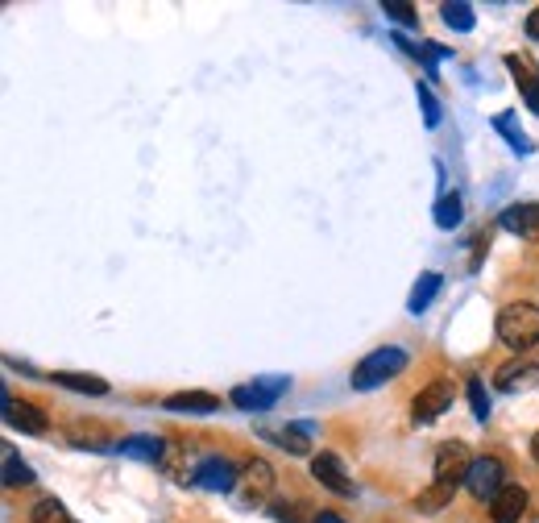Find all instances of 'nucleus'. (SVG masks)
<instances>
[{
	"mask_svg": "<svg viewBox=\"0 0 539 523\" xmlns=\"http://www.w3.org/2000/svg\"><path fill=\"white\" fill-rule=\"evenodd\" d=\"M465 486H469L473 499H490V503H494V494L506 486L502 461H498V457H477V461L469 465V478H465Z\"/></svg>",
	"mask_w": 539,
	"mask_h": 523,
	"instance_id": "4",
	"label": "nucleus"
},
{
	"mask_svg": "<svg viewBox=\"0 0 539 523\" xmlns=\"http://www.w3.org/2000/svg\"><path fill=\"white\" fill-rule=\"evenodd\" d=\"M440 274L436 270H428V274H419V283H415V291H411V299H407V308L411 312H423V308H428L432 304V299H436V291H440Z\"/></svg>",
	"mask_w": 539,
	"mask_h": 523,
	"instance_id": "17",
	"label": "nucleus"
},
{
	"mask_svg": "<svg viewBox=\"0 0 539 523\" xmlns=\"http://www.w3.org/2000/svg\"><path fill=\"white\" fill-rule=\"evenodd\" d=\"M30 523H75V519L67 515V507H63L59 499H42V503L30 511Z\"/></svg>",
	"mask_w": 539,
	"mask_h": 523,
	"instance_id": "21",
	"label": "nucleus"
},
{
	"mask_svg": "<svg viewBox=\"0 0 539 523\" xmlns=\"http://www.w3.org/2000/svg\"><path fill=\"white\" fill-rule=\"evenodd\" d=\"M241 490H245V503H266L274 494V465L253 457L241 470Z\"/></svg>",
	"mask_w": 539,
	"mask_h": 523,
	"instance_id": "7",
	"label": "nucleus"
},
{
	"mask_svg": "<svg viewBox=\"0 0 539 523\" xmlns=\"http://www.w3.org/2000/svg\"><path fill=\"white\" fill-rule=\"evenodd\" d=\"M311 474H316V482H324L332 494H353V482H349L345 465H340L336 453H320L316 461H311Z\"/></svg>",
	"mask_w": 539,
	"mask_h": 523,
	"instance_id": "12",
	"label": "nucleus"
},
{
	"mask_svg": "<svg viewBox=\"0 0 539 523\" xmlns=\"http://www.w3.org/2000/svg\"><path fill=\"white\" fill-rule=\"evenodd\" d=\"M498 341L510 349H531L539 345V308L535 304H506L494 320Z\"/></svg>",
	"mask_w": 539,
	"mask_h": 523,
	"instance_id": "2",
	"label": "nucleus"
},
{
	"mask_svg": "<svg viewBox=\"0 0 539 523\" xmlns=\"http://www.w3.org/2000/svg\"><path fill=\"white\" fill-rule=\"evenodd\" d=\"M502 229L523 237V241H539V204L535 200L531 204H510L502 212Z\"/></svg>",
	"mask_w": 539,
	"mask_h": 523,
	"instance_id": "10",
	"label": "nucleus"
},
{
	"mask_svg": "<svg viewBox=\"0 0 539 523\" xmlns=\"http://www.w3.org/2000/svg\"><path fill=\"white\" fill-rule=\"evenodd\" d=\"M510 117H515V113H498V117H494V129H498V133H506V142L515 146L519 154H527V150H531V142L523 137V129H515V125H510Z\"/></svg>",
	"mask_w": 539,
	"mask_h": 523,
	"instance_id": "25",
	"label": "nucleus"
},
{
	"mask_svg": "<svg viewBox=\"0 0 539 523\" xmlns=\"http://www.w3.org/2000/svg\"><path fill=\"white\" fill-rule=\"evenodd\" d=\"M316 523H345V519H340L336 511H320V515H316Z\"/></svg>",
	"mask_w": 539,
	"mask_h": 523,
	"instance_id": "30",
	"label": "nucleus"
},
{
	"mask_svg": "<svg viewBox=\"0 0 539 523\" xmlns=\"http://www.w3.org/2000/svg\"><path fill=\"white\" fill-rule=\"evenodd\" d=\"M5 420L17 428V432H25V436H42L46 432V416H42V407L38 403H17L9 391H5Z\"/></svg>",
	"mask_w": 539,
	"mask_h": 523,
	"instance_id": "8",
	"label": "nucleus"
},
{
	"mask_svg": "<svg viewBox=\"0 0 539 523\" xmlns=\"http://www.w3.org/2000/svg\"><path fill=\"white\" fill-rule=\"evenodd\" d=\"M303 432H307V428H282V432H266V436H274L287 453L303 457V453H311V445H307V436H303Z\"/></svg>",
	"mask_w": 539,
	"mask_h": 523,
	"instance_id": "23",
	"label": "nucleus"
},
{
	"mask_svg": "<svg viewBox=\"0 0 539 523\" xmlns=\"http://www.w3.org/2000/svg\"><path fill=\"white\" fill-rule=\"evenodd\" d=\"M527 38H535V42H539V9L527 17Z\"/></svg>",
	"mask_w": 539,
	"mask_h": 523,
	"instance_id": "29",
	"label": "nucleus"
},
{
	"mask_svg": "<svg viewBox=\"0 0 539 523\" xmlns=\"http://www.w3.org/2000/svg\"><path fill=\"white\" fill-rule=\"evenodd\" d=\"M382 13L394 17L399 25H415V21H419V17H415V5H407V0H382Z\"/></svg>",
	"mask_w": 539,
	"mask_h": 523,
	"instance_id": "28",
	"label": "nucleus"
},
{
	"mask_svg": "<svg viewBox=\"0 0 539 523\" xmlns=\"http://www.w3.org/2000/svg\"><path fill=\"white\" fill-rule=\"evenodd\" d=\"M415 96H419V108H423V121H428V129L440 125V100L432 96L428 84H415Z\"/></svg>",
	"mask_w": 539,
	"mask_h": 523,
	"instance_id": "27",
	"label": "nucleus"
},
{
	"mask_svg": "<svg viewBox=\"0 0 539 523\" xmlns=\"http://www.w3.org/2000/svg\"><path fill=\"white\" fill-rule=\"evenodd\" d=\"M30 482H34V470L13 449H5V486H30Z\"/></svg>",
	"mask_w": 539,
	"mask_h": 523,
	"instance_id": "20",
	"label": "nucleus"
},
{
	"mask_svg": "<svg viewBox=\"0 0 539 523\" xmlns=\"http://www.w3.org/2000/svg\"><path fill=\"white\" fill-rule=\"evenodd\" d=\"M506 71L515 75V84H519V92H523L527 108H531V113H539V79L531 75V67L519 59V54H506Z\"/></svg>",
	"mask_w": 539,
	"mask_h": 523,
	"instance_id": "14",
	"label": "nucleus"
},
{
	"mask_svg": "<svg viewBox=\"0 0 539 523\" xmlns=\"http://www.w3.org/2000/svg\"><path fill=\"white\" fill-rule=\"evenodd\" d=\"M166 407H170V411H200V416H208V411H220V395H208V391H183V395H170Z\"/></svg>",
	"mask_w": 539,
	"mask_h": 523,
	"instance_id": "16",
	"label": "nucleus"
},
{
	"mask_svg": "<svg viewBox=\"0 0 539 523\" xmlns=\"http://www.w3.org/2000/svg\"><path fill=\"white\" fill-rule=\"evenodd\" d=\"M440 17L452 25V30H473V9H469V5H461V0H457V5L448 0V5L440 9Z\"/></svg>",
	"mask_w": 539,
	"mask_h": 523,
	"instance_id": "26",
	"label": "nucleus"
},
{
	"mask_svg": "<svg viewBox=\"0 0 539 523\" xmlns=\"http://www.w3.org/2000/svg\"><path fill=\"white\" fill-rule=\"evenodd\" d=\"M469 449L461 445V440H448V445L436 449V482H452V486H461L469 478Z\"/></svg>",
	"mask_w": 539,
	"mask_h": 523,
	"instance_id": "5",
	"label": "nucleus"
},
{
	"mask_svg": "<svg viewBox=\"0 0 539 523\" xmlns=\"http://www.w3.org/2000/svg\"><path fill=\"white\" fill-rule=\"evenodd\" d=\"M121 453L125 457H141V461H158L162 457V440H154V436H129V440H121Z\"/></svg>",
	"mask_w": 539,
	"mask_h": 523,
	"instance_id": "18",
	"label": "nucleus"
},
{
	"mask_svg": "<svg viewBox=\"0 0 539 523\" xmlns=\"http://www.w3.org/2000/svg\"><path fill=\"white\" fill-rule=\"evenodd\" d=\"M54 382L67 391H83V395H108V382L100 374H75V370H54Z\"/></svg>",
	"mask_w": 539,
	"mask_h": 523,
	"instance_id": "15",
	"label": "nucleus"
},
{
	"mask_svg": "<svg viewBox=\"0 0 539 523\" xmlns=\"http://www.w3.org/2000/svg\"><path fill=\"white\" fill-rule=\"evenodd\" d=\"M531 457H535V461H539V432H535V436H531Z\"/></svg>",
	"mask_w": 539,
	"mask_h": 523,
	"instance_id": "31",
	"label": "nucleus"
},
{
	"mask_svg": "<svg viewBox=\"0 0 539 523\" xmlns=\"http://www.w3.org/2000/svg\"><path fill=\"white\" fill-rule=\"evenodd\" d=\"M490 515H494V523H519L527 515V490L523 486H502L490 503Z\"/></svg>",
	"mask_w": 539,
	"mask_h": 523,
	"instance_id": "11",
	"label": "nucleus"
},
{
	"mask_svg": "<svg viewBox=\"0 0 539 523\" xmlns=\"http://www.w3.org/2000/svg\"><path fill=\"white\" fill-rule=\"evenodd\" d=\"M436 225L440 229H457L461 225V196L452 191V196H440V204H436Z\"/></svg>",
	"mask_w": 539,
	"mask_h": 523,
	"instance_id": "22",
	"label": "nucleus"
},
{
	"mask_svg": "<svg viewBox=\"0 0 539 523\" xmlns=\"http://www.w3.org/2000/svg\"><path fill=\"white\" fill-rule=\"evenodd\" d=\"M403 370H407V349H399V345H382V349H374L370 357H361V362H357V370H353V387H357V391H374V387H382V382L399 378Z\"/></svg>",
	"mask_w": 539,
	"mask_h": 523,
	"instance_id": "1",
	"label": "nucleus"
},
{
	"mask_svg": "<svg viewBox=\"0 0 539 523\" xmlns=\"http://www.w3.org/2000/svg\"><path fill=\"white\" fill-rule=\"evenodd\" d=\"M498 391H527V387H539V366L535 362H523V357H515V362H506L498 370Z\"/></svg>",
	"mask_w": 539,
	"mask_h": 523,
	"instance_id": "13",
	"label": "nucleus"
},
{
	"mask_svg": "<svg viewBox=\"0 0 539 523\" xmlns=\"http://www.w3.org/2000/svg\"><path fill=\"white\" fill-rule=\"evenodd\" d=\"M452 494H457V486H452V482H432V486L415 499V507H419V511H440L444 503H452Z\"/></svg>",
	"mask_w": 539,
	"mask_h": 523,
	"instance_id": "19",
	"label": "nucleus"
},
{
	"mask_svg": "<svg viewBox=\"0 0 539 523\" xmlns=\"http://www.w3.org/2000/svg\"><path fill=\"white\" fill-rule=\"evenodd\" d=\"M469 407H473V416L481 424L490 420V395H486V382H481V378H469Z\"/></svg>",
	"mask_w": 539,
	"mask_h": 523,
	"instance_id": "24",
	"label": "nucleus"
},
{
	"mask_svg": "<svg viewBox=\"0 0 539 523\" xmlns=\"http://www.w3.org/2000/svg\"><path fill=\"white\" fill-rule=\"evenodd\" d=\"M282 391H287V382H282V378H266V382H253V387H237L233 391V403L241 411H270Z\"/></svg>",
	"mask_w": 539,
	"mask_h": 523,
	"instance_id": "6",
	"label": "nucleus"
},
{
	"mask_svg": "<svg viewBox=\"0 0 539 523\" xmlns=\"http://www.w3.org/2000/svg\"><path fill=\"white\" fill-rule=\"evenodd\" d=\"M448 407H452V382H448V378H436V382H428V387L415 395L411 420H415V424H432V420L444 416Z\"/></svg>",
	"mask_w": 539,
	"mask_h": 523,
	"instance_id": "3",
	"label": "nucleus"
},
{
	"mask_svg": "<svg viewBox=\"0 0 539 523\" xmlns=\"http://www.w3.org/2000/svg\"><path fill=\"white\" fill-rule=\"evenodd\" d=\"M191 482H200L204 490H233L241 478H237V470L224 457H204L200 465H195V474H191Z\"/></svg>",
	"mask_w": 539,
	"mask_h": 523,
	"instance_id": "9",
	"label": "nucleus"
}]
</instances>
